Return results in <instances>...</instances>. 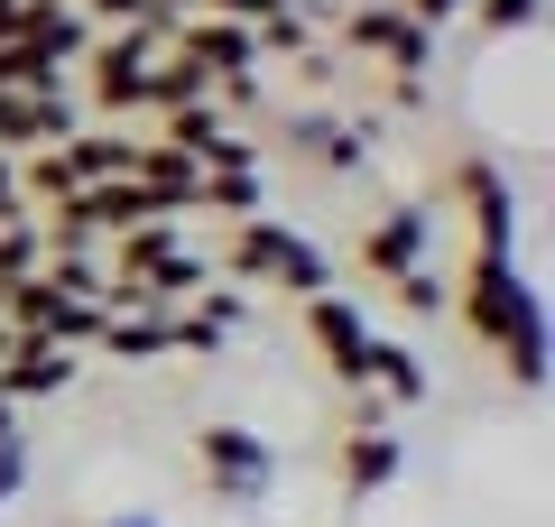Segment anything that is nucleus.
I'll list each match as a JSON object with an SVG mask.
<instances>
[{
  "label": "nucleus",
  "instance_id": "nucleus-1",
  "mask_svg": "<svg viewBox=\"0 0 555 527\" xmlns=\"http://www.w3.org/2000/svg\"><path fill=\"white\" fill-rule=\"evenodd\" d=\"M204 490H214L222 509H269L278 481H287V463H278V445L259 426H204Z\"/></svg>",
  "mask_w": 555,
  "mask_h": 527
},
{
  "label": "nucleus",
  "instance_id": "nucleus-2",
  "mask_svg": "<svg viewBox=\"0 0 555 527\" xmlns=\"http://www.w3.org/2000/svg\"><path fill=\"white\" fill-rule=\"evenodd\" d=\"M454 306H463V324H473L481 343H509V333L546 324V296H537V278L518 269V259H481V250H473V269H463Z\"/></svg>",
  "mask_w": 555,
  "mask_h": 527
},
{
  "label": "nucleus",
  "instance_id": "nucleus-3",
  "mask_svg": "<svg viewBox=\"0 0 555 527\" xmlns=\"http://www.w3.org/2000/svg\"><path fill=\"white\" fill-rule=\"evenodd\" d=\"M343 47L371 65H389V83H426V65H436V28H416L398 0H352V10H334Z\"/></svg>",
  "mask_w": 555,
  "mask_h": 527
},
{
  "label": "nucleus",
  "instance_id": "nucleus-4",
  "mask_svg": "<svg viewBox=\"0 0 555 527\" xmlns=\"http://www.w3.org/2000/svg\"><path fill=\"white\" fill-rule=\"evenodd\" d=\"M297 324H306V343H315V361L343 380V389H371V343H379V324L352 306L343 287H324V296H306L297 306Z\"/></svg>",
  "mask_w": 555,
  "mask_h": 527
},
{
  "label": "nucleus",
  "instance_id": "nucleus-5",
  "mask_svg": "<svg viewBox=\"0 0 555 527\" xmlns=\"http://www.w3.org/2000/svg\"><path fill=\"white\" fill-rule=\"evenodd\" d=\"M454 195H463V214H473L481 259H518V185H509V167H500V157H463Z\"/></svg>",
  "mask_w": 555,
  "mask_h": 527
},
{
  "label": "nucleus",
  "instance_id": "nucleus-6",
  "mask_svg": "<svg viewBox=\"0 0 555 527\" xmlns=\"http://www.w3.org/2000/svg\"><path fill=\"white\" fill-rule=\"evenodd\" d=\"M278 139H287L297 157H315L324 176H361V157H371V139H379V112L343 120V112H324V102H306V112L278 120Z\"/></svg>",
  "mask_w": 555,
  "mask_h": 527
},
{
  "label": "nucleus",
  "instance_id": "nucleus-7",
  "mask_svg": "<svg viewBox=\"0 0 555 527\" xmlns=\"http://www.w3.org/2000/svg\"><path fill=\"white\" fill-rule=\"evenodd\" d=\"M426 250H436V204H389V214L361 232V278H408V269H426Z\"/></svg>",
  "mask_w": 555,
  "mask_h": 527
},
{
  "label": "nucleus",
  "instance_id": "nucleus-8",
  "mask_svg": "<svg viewBox=\"0 0 555 527\" xmlns=\"http://www.w3.org/2000/svg\"><path fill=\"white\" fill-rule=\"evenodd\" d=\"M83 380V351H56V343H20L10 361H0V398L20 408V398H56Z\"/></svg>",
  "mask_w": 555,
  "mask_h": 527
},
{
  "label": "nucleus",
  "instance_id": "nucleus-9",
  "mask_svg": "<svg viewBox=\"0 0 555 527\" xmlns=\"http://www.w3.org/2000/svg\"><path fill=\"white\" fill-rule=\"evenodd\" d=\"M297 250V222H278V214H250V222H232V278H269L278 287V259Z\"/></svg>",
  "mask_w": 555,
  "mask_h": 527
},
{
  "label": "nucleus",
  "instance_id": "nucleus-10",
  "mask_svg": "<svg viewBox=\"0 0 555 527\" xmlns=\"http://www.w3.org/2000/svg\"><path fill=\"white\" fill-rule=\"evenodd\" d=\"M195 204H214V214H232V222L269 214V185H259V157L241 149V157H222V167H204V195H195Z\"/></svg>",
  "mask_w": 555,
  "mask_h": 527
},
{
  "label": "nucleus",
  "instance_id": "nucleus-11",
  "mask_svg": "<svg viewBox=\"0 0 555 527\" xmlns=\"http://www.w3.org/2000/svg\"><path fill=\"white\" fill-rule=\"evenodd\" d=\"M398 472H408V453H398V435H389V426H371V435H352V445H343V490H352V500L389 490Z\"/></svg>",
  "mask_w": 555,
  "mask_h": 527
},
{
  "label": "nucleus",
  "instance_id": "nucleus-12",
  "mask_svg": "<svg viewBox=\"0 0 555 527\" xmlns=\"http://www.w3.org/2000/svg\"><path fill=\"white\" fill-rule=\"evenodd\" d=\"M371 380H379V398H389V408H416V398H426V361H416L408 343H389V333L371 343Z\"/></svg>",
  "mask_w": 555,
  "mask_h": 527
},
{
  "label": "nucleus",
  "instance_id": "nucleus-13",
  "mask_svg": "<svg viewBox=\"0 0 555 527\" xmlns=\"http://www.w3.org/2000/svg\"><path fill=\"white\" fill-rule=\"evenodd\" d=\"M463 20H473L481 38H537V28H546V0H473Z\"/></svg>",
  "mask_w": 555,
  "mask_h": 527
},
{
  "label": "nucleus",
  "instance_id": "nucleus-14",
  "mask_svg": "<svg viewBox=\"0 0 555 527\" xmlns=\"http://www.w3.org/2000/svg\"><path fill=\"white\" fill-rule=\"evenodd\" d=\"M93 28H177V0H75Z\"/></svg>",
  "mask_w": 555,
  "mask_h": 527
},
{
  "label": "nucleus",
  "instance_id": "nucleus-15",
  "mask_svg": "<svg viewBox=\"0 0 555 527\" xmlns=\"http://www.w3.org/2000/svg\"><path fill=\"white\" fill-rule=\"evenodd\" d=\"M500 371H509V389H546V324H528V333H509L500 343Z\"/></svg>",
  "mask_w": 555,
  "mask_h": 527
},
{
  "label": "nucleus",
  "instance_id": "nucleus-16",
  "mask_svg": "<svg viewBox=\"0 0 555 527\" xmlns=\"http://www.w3.org/2000/svg\"><path fill=\"white\" fill-rule=\"evenodd\" d=\"M278 287H287V296H297V306H306V296H324V287H334V259H324L315 241L297 232V250L278 259Z\"/></svg>",
  "mask_w": 555,
  "mask_h": 527
},
{
  "label": "nucleus",
  "instance_id": "nucleus-17",
  "mask_svg": "<svg viewBox=\"0 0 555 527\" xmlns=\"http://www.w3.org/2000/svg\"><path fill=\"white\" fill-rule=\"evenodd\" d=\"M389 287H398V306H408V314H444V306H454L444 269H408V278H389Z\"/></svg>",
  "mask_w": 555,
  "mask_h": 527
},
{
  "label": "nucleus",
  "instance_id": "nucleus-18",
  "mask_svg": "<svg viewBox=\"0 0 555 527\" xmlns=\"http://www.w3.org/2000/svg\"><path fill=\"white\" fill-rule=\"evenodd\" d=\"M398 10H408L416 28H436V38H444V28H454L463 10H473V0H398Z\"/></svg>",
  "mask_w": 555,
  "mask_h": 527
},
{
  "label": "nucleus",
  "instance_id": "nucleus-19",
  "mask_svg": "<svg viewBox=\"0 0 555 527\" xmlns=\"http://www.w3.org/2000/svg\"><path fill=\"white\" fill-rule=\"evenodd\" d=\"M93 527H167L158 509H112V518H93Z\"/></svg>",
  "mask_w": 555,
  "mask_h": 527
}]
</instances>
